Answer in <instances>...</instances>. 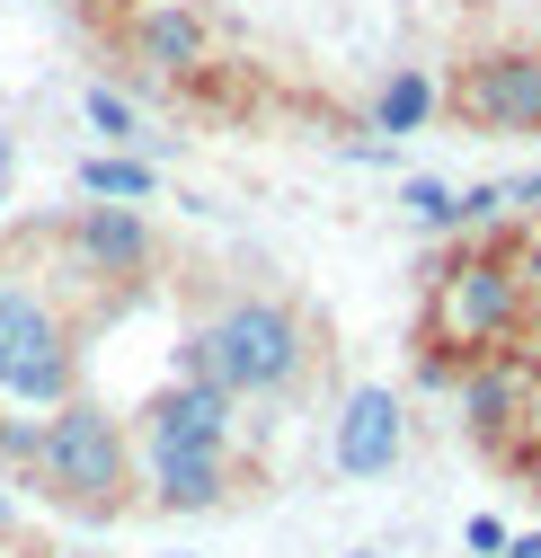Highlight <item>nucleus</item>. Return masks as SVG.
Segmentation results:
<instances>
[{"instance_id":"obj_1","label":"nucleus","mask_w":541,"mask_h":558,"mask_svg":"<svg viewBox=\"0 0 541 558\" xmlns=\"http://www.w3.org/2000/svg\"><path fill=\"white\" fill-rule=\"evenodd\" d=\"M532 328H541V302L515 275V240H461L453 257H435V275H426V355H444V364L515 355Z\"/></svg>"},{"instance_id":"obj_2","label":"nucleus","mask_w":541,"mask_h":558,"mask_svg":"<svg viewBox=\"0 0 541 558\" xmlns=\"http://www.w3.org/2000/svg\"><path fill=\"white\" fill-rule=\"evenodd\" d=\"M36 487L81 514V523H116L143 506V470H133V426L107 408V399H62L45 416V452H36Z\"/></svg>"},{"instance_id":"obj_3","label":"nucleus","mask_w":541,"mask_h":558,"mask_svg":"<svg viewBox=\"0 0 541 558\" xmlns=\"http://www.w3.org/2000/svg\"><path fill=\"white\" fill-rule=\"evenodd\" d=\"M62 399H81V337L27 275H0V408L53 416Z\"/></svg>"},{"instance_id":"obj_4","label":"nucleus","mask_w":541,"mask_h":558,"mask_svg":"<svg viewBox=\"0 0 541 558\" xmlns=\"http://www.w3.org/2000/svg\"><path fill=\"white\" fill-rule=\"evenodd\" d=\"M214 319H223L231 373H240V408H249V399H293V390L311 381L320 337H311V319H302V302H293V293L240 284V293H223V302H214Z\"/></svg>"},{"instance_id":"obj_5","label":"nucleus","mask_w":541,"mask_h":558,"mask_svg":"<svg viewBox=\"0 0 541 558\" xmlns=\"http://www.w3.org/2000/svg\"><path fill=\"white\" fill-rule=\"evenodd\" d=\"M453 408H461V435L480 444L489 461H515L532 435H541V364L524 355H480V364H461L453 381Z\"/></svg>"},{"instance_id":"obj_6","label":"nucleus","mask_w":541,"mask_h":558,"mask_svg":"<svg viewBox=\"0 0 541 558\" xmlns=\"http://www.w3.org/2000/svg\"><path fill=\"white\" fill-rule=\"evenodd\" d=\"M444 107L480 133H541V45H489L444 81Z\"/></svg>"},{"instance_id":"obj_7","label":"nucleus","mask_w":541,"mask_h":558,"mask_svg":"<svg viewBox=\"0 0 541 558\" xmlns=\"http://www.w3.org/2000/svg\"><path fill=\"white\" fill-rule=\"evenodd\" d=\"M62 257H72L81 284H98V293H133V284L160 266L152 204H81V214L62 222Z\"/></svg>"},{"instance_id":"obj_8","label":"nucleus","mask_w":541,"mask_h":558,"mask_svg":"<svg viewBox=\"0 0 541 558\" xmlns=\"http://www.w3.org/2000/svg\"><path fill=\"white\" fill-rule=\"evenodd\" d=\"M409 461V399L390 381H356L328 416V470L337 478H390Z\"/></svg>"},{"instance_id":"obj_9","label":"nucleus","mask_w":541,"mask_h":558,"mask_svg":"<svg viewBox=\"0 0 541 558\" xmlns=\"http://www.w3.org/2000/svg\"><path fill=\"white\" fill-rule=\"evenodd\" d=\"M133 470H143V506L152 514H223L240 497V461L205 444H143L133 435Z\"/></svg>"},{"instance_id":"obj_10","label":"nucleus","mask_w":541,"mask_h":558,"mask_svg":"<svg viewBox=\"0 0 541 558\" xmlns=\"http://www.w3.org/2000/svg\"><path fill=\"white\" fill-rule=\"evenodd\" d=\"M116 45L143 81H195L214 62V19L195 0H143V10H124Z\"/></svg>"},{"instance_id":"obj_11","label":"nucleus","mask_w":541,"mask_h":558,"mask_svg":"<svg viewBox=\"0 0 541 558\" xmlns=\"http://www.w3.org/2000/svg\"><path fill=\"white\" fill-rule=\"evenodd\" d=\"M133 435L143 444H205V452H231L240 444V399L231 390H205V381H160L133 416Z\"/></svg>"},{"instance_id":"obj_12","label":"nucleus","mask_w":541,"mask_h":558,"mask_svg":"<svg viewBox=\"0 0 541 558\" xmlns=\"http://www.w3.org/2000/svg\"><path fill=\"white\" fill-rule=\"evenodd\" d=\"M435 107H444V81L426 72V62H399V72H382V89H373V133L382 143H409V133L435 124Z\"/></svg>"},{"instance_id":"obj_13","label":"nucleus","mask_w":541,"mask_h":558,"mask_svg":"<svg viewBox=\"0 0 541 558\" xmlns=\"http://www.w3.org/2000/svg\"><path fill=\"white\" fill-rule=\"evenodd\" d=\"M81 195L89 204H152L160 195V169L143 151H89L81 160Z\"/></svg>"},{"instance_id":"obj_14","label":"nucleus","mask_w":541,"mask_h":558,"mask_svg":"<svg viewBox=\"0 0 541 558\" xmlns=\"http://www.w3.org/2000/svg\"><path fill=\"white\" fill-rule=\"evenodd\" d=\"M178 381H205V390H231L240 399V373H231V345H223V319H187L178 328Z\"/></svg>"},{"instance_id":"obj_15","label":"nucleus","mask_w":541,"mask_h":558,"mask_svg":"<svg viewBox=\"0 0 541 558\" xmlns=\"http://www.w3.org/2000/svg\"><path fill=\"white\" fill-rule=\"evenodd\" d=\"M399 214H409L426 240H461V186H453V178L409 169V178H399Z\"/></svg>"},{"instance_id":"obj_16","label":"nucleus","mask_w":541,"mask_h":558,"mask_svg":"<svg viewBox=\"0 0 541 558\" xmlns=\"http://www.w3.org/2000/svg\"><path fill=\"white\" fill-rule=\"evenodd\" d=\"M81 116H89V133H98L107 151H143V107H133L116 81H89L81 89Z\"/></svg>"},{"instance_id":"obj_17","label":"nucleus","mask_w":541,"mask_h":558,"mask_svg":"<svg viewBox=\"0 0 541 558\" xmlns=\"http://www.w3.org/2000/svg\"><path fill=\"white\" fill-rule=\"evenodd\" d=\"M506 541H515V532H506L497 514H470V523H461V549H470V558H506Z\"/></svg>"},{"instance_id":"obj_18","label":"nucleus","mask_w":541,"mask_h":558,"mask_svg":"<svg viewBox=\"0 0 541 558\" xmlns=\"http://www.w3.org/2000/svg\"><path fill=\"white\" fill-rule=\"evenodd\" d=\"M515 275H524V293L541 302V222H524V231H515Z\"/></svg>"},{"instance_id":"obj_19","label":"nucleus","mask_w":541,"mask_h":558,"mask_svg":"<svg viewBox=\"0 0 541 558\" xmlns=\"http://www.w3.org/2000/svg\"><path fill=\"white\" fill-rule=\"evenodd\" d=\"M506 214H524V222H541V169H524V178H506Z\"/></svg>"},{"instance_id":"obj_20","label":"nucleus","mask_w":541,"mask_h":558,"mask_svg":"<svg viewBox=\"0 0 541 558\" xmlns=\"http://www.w3.org/2000/svg\"><path fill=\"white\" fill-rule=\"evenodd\" d=\"M390 151H399V143H382V133H356V143H347L356 169H390Z\"/></svg>"},{"instance_id":"obj_21","label":"nucleus","mask_w":541,"mask_h":558,"mask_svg":"<svg viewBox=\"0 0 541 558\" xmlns=\"http://www.w3.org/2000/svg\"><path fill=\"white\" fill-rule=\"evenodd\" d=\"M506 470H515V487H524V497H541V435H532V444H524Z\"/></svg>"},{"instance_id":"obj_22","label":"nucleus","mask_w":541,"mask_h":558,"mask_svg":"<svg viewBox=\"0 0 541 558\" xmlns=\"http://www.w3.org/2000/svg\"><path fill=\"white\" fill-rule=\"evenodd\" d=\"M19 532V497H10V478H0V541Z\"/></svg>"},{"instance_id":"obj_23","label":"nucleus","mask_w":541,"mask_h":558,"mask_svg":"<svg viewBox=\"0 0 541 558\" xmlns=\"http://www.w3.org/2000/svg\"><path fill=\"white\" fill-rule=\"evenodd\" d=\"M506 558H541V532H515V541H506Z\"/></svg>"},{"instance_id":"obj_24","label":"nucleus","mask_w":541,"mask_h":558,"mask_svg":"<svg viewBox=\"0 0 541 558\" xmlns=\"http://www.w3.org/2000/svg\"><path fill=\"white\" fill-rule=\"evenodd\" d=\"M72 10H89V19H98V10H116V0H72Z\"/></svg>"},{"instance_id":"obj_25","label":"nucleus","mask_w":541,"mask_h":558,"mask_svg":"<svg viewBox=\"0 0 541 558\" xmlns=\"http://www.w3.org/2000/svg\"><path fill=\"white\" fill-rule=\"evenodd\" d=\"M337 558H390V549H337Z\"/></svg>"},{"instance_id":"obj_26","label":"nucleus","mask_w":541,"mask_h":558,"mask_svg":"<svg viewBox=\"0 0 541 558\" xmlns=\"http://www.w3.org/2000/svg\"><path fill=\"white\" fill-rule=\"evenodd\" d=\"M53 558H98V549H53Z\"/></svg>"}]
</instances>
